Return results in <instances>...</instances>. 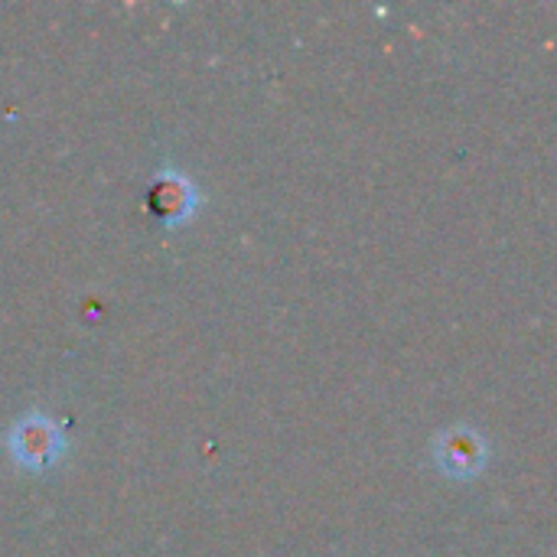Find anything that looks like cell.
Returning a JSON list of instances; mask_svg holds the SVG:
<instances>
[{"label": "cell", "instance_id": "6da1fadb", "mask_svg": "<svg viewBox=\"0 0 557 557\" xmlns=\"http://www.w3.org/2000/svg\"><path fill=\"white\" fill-rule=\"evenodd\" d=\"M65 450H69V441L59 421H52L49 414H39V411L20 414L13 428L7 431V454L23 473L42 476L55 470Z\"/></svg>", "mask_w": 557, "mask_h": 557}, {"label": "cell", "instance_id": "7a4b0ae2", "mask_svg": "<svg viewBox=\"0 0 557 557\" xmlns=\"http://www.w3.org/2000/svg\"><path fill=\"white\" fill-rule=\"evenodd\" d=\"M434 460L450 476H473L486 467V444L470 428H454L434 441Z\"/></svg>", "mask_w": 557, "mask_h": 557}, {"label": "cell", "instance_id": "3957f363", "mask_svg": "<svg viewBox=\"0 0 557 557\" xmlns=\"http://www.w3.org/2000/svg\"><path fill=\"white\" fill-rule=\"evenodd\" d=\"M150 206L163 225H180L199 206V189L176 170H160L150 186Z\"/></svg>", "mask_w": 557, "mask_h": 557}]
</instances>
